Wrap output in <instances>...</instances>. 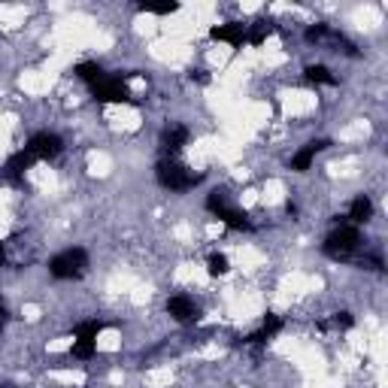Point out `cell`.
Segmentation results:
<instances>
[{"mask_svg": "<svg viewBox=\"0 0 388 388\" xmlns=\"http://www.w3.org/2000/svg\"><path fill=\"white\" fill-rule=\"evenodd\" d=\"M155 176L161 182L164 188H170V192H188V188H194L201 176H197L194 170H188L185 164H179L176 158H164V161H158L155 167Z\"/></svg>", "mask_w": 388, "mask_h": 388, "instance_id": "obj_1", "label": "cell"}, {"mask_svg": "<svg viewBox=\"0 0 388 388\" xmlns=\"http://www.w3.org/2000/svg\"><path fill=\"white\" fill-rule=\"evenodd\" d=\"M85 267H88V252L82 246H70L49 258V273L55 279H76L85 273Z\"/></svg>", "mask_w": 388, "mask_h": 388, "instance_id": "obj_2", "label": "cell"}, {"mask_svg": "<svg viewBox=\"0 0 388 388\" xmlns=\"http://www.w3.org/2000/svg\"><path fill=\"white\" fill-rule=\"evenodd\" d=\"M361 246V234L355 225H340L337 231L325 240V255L334 258V261H349Z\"/></svg>", "mask_w": 388, "mask_h": 388, "instance_id": "obj_3", "label": "cell"}, {"mask_svg": "<svg viewBox=\"0 0 388 388\" xmlns=\"http://www.w3.org/2000/svg\"><path fill=\"white\" fill-rule=\"evenodd\" d=\"M106 328L103 322L91 318V322L76 325V340H73V358H91L97 349V334Z\"/></svg>", "mask_w": 388, "mask_h": 388, "instance_id": "obj_4", "label": "cell"}, {"mask_svg": "<svg viewBox=\"0 0 388 388\" xmlns=\"http://www.w3.org/2000/svg\"><path fill=\"white\" fill-rule=\"evenodd\" d=\"M25 149L37 158V161H49V158H58L61 152H64V140H61L55 131H40V134L30 136Z\"/></svg>", "mask_w": 388, "mask_h": 388, "instance_id": "obj_5", "label": "cell"}, {"mask_svg": "<svg viewBox=\"0 0 388 388\" xmlns=\"http://www.w3.org/2000/svg\"><path fill=\"white\" fill-rule=\"evenodd\" d=\"M91 91H94V97L97 101H103V103H131L134 101L127 85L121 82V76H103V79L97 82Z\"/></svg>", "mask_w": 388, "mask_h": 388, "instance_id": "obj_6", "label": "cell"}, {"mask_svg": "<svg viewBox=\"0 0 388 388\" xmlns=\"http://www.w3.org/2000/svg\"><path fill=\"white\" fill-rule=\"evenodd\" d=\"M167 313L179 325H194L197 318H201V309H197V303L188 298V294H173V298L167 300Z\"/></svg>", "mask_w": 388, "mask_h": 388, "instance_id": "obj_7", "label": "cell"}, {"mask_svg": "<svg viewBox=\"0 0 388 388\" xmlns=\"http://www.w3.org/2000/svg\"><path fill=\"white\" fill-rule=\"evenodd\" d=\"M212 216L218 218L222 225H227L231 231H252V222H249V216L243 210H237L231 201L225 203V207H218V210H212Z\"/></svg>", "mask_w": 388, "mask_h": 388, "instance_id": "obj_8", "label": "cell"}, {"mask_svg": "<svg viewBox=\"0 0 388 388\" xmlns=\"http://www.w3.org/2000/svg\"><path fill=\"white\" fill-rule=\"evenodd\" d=\"M331 143L328 140H313V143H307V146H303L298 155L292 158V161H288V167H292L294 173H303V170H309V167H313V161H316V155L322 149H328Z\"/></svg>", "mask_w": 388, "mask_h": 388, "instance_id": "obj_9", "label": "cell"}, {"mask_svg": "<svg viewBox=\"0 0 388 388\" xmlns=\"http://www.w3.org/2000/svg\"><path fill=\"white\" fill-rule=\"evenodd\" d=\"M188 143V127H182V125H173V127H167L164 136H161V149L167 152L170 158H176L182 146Z\"/></svg>", "mask_w": 388, "mask_h": 388, "instance_id": "obj_10", "label": "cell"}, {"mask_svg": "<svg viewBox=\"0 0 388 388\" xmlns=\"http://www.w3.org/2000/svg\"><path fill=\"white\" fill-rule=\"evenodd\" d=\"M212 40H225L231 45H243L246 43V25H240V21H231V25H218L210 30Z\"/></svg>", "mask_w": 388, "mask_h": 388, "instance_id": "obj_11", "label": "cell"}, {"mask_svg": "<svg viewBox=\"0 0 388 388\" xmlns=\"http://www.w3.org/2000/svg\"><path fill=\"white\" fill-rule=\"evenodd\" d=\"M34 161H37V158L30 155L28 149H19L15 155H10V161H6V173H10L12 179H21L30 167H34Z\"/></svg>", "mask_w": 388, "mask_h": 388, "instance_id": "obj_12", "label": "cell"}, {"mask_svg": "<svg viewBox=\"0 0 388 388\" xmlns=\"http://www.w3.org/2000/svg\"><path fill=\"white\" fill-rule=\"evenodd\" d=\"M374 216V203H370V197L367 194H361V197H355L352 203H349V225H364L367 218Z\"/></svg>", "mask_w": 388, "mask_h": 388, "instance_id": "obj_13", "label": "cell"}, {"mask_svg": "<svg viewBox=\"0 0 388 388\" xmlns=\"http://www.w3.org/2000/svg\"><path fill=\"white\" fill-rule=\"evenodd\" d=\"M279 331H283V318H279V316H267V318L261 322V328H258V331L252 334V337H249V343L261 346V343H267L270 337H276Z\"/></svg>", "mask_w": 388, "mask_h": 388, "instance_id": "obj_14", "label": "cell"}, {"mask_svg": "<svg viewBox=\"0 0 388 388\" xmlns=\"http://www.w3.org/2000/svg\"><path fill=\"white\" fill-rule=\"evenodd\" d=\"M73 73H76V79L88 82L91 88H94L97 82H101L103 76H106V73H103V67H101V64H94V61H82V64H76V67H73Z\"/></svg>", "mask_w": 388, "mask_h": 388, "instance_id": "obj_15", "label": "cell"}, {"mask_svg": "<svg viewBox=\"0 0 388 388\" xmlns=\"http://www.w3.org/2000/svg\"><path fill=\"white\" fill-rule=\"evenodd\" d=\"M303 73H307V82H313V85H337V76L325 64H309Z\"/></svg>", "mask_w": 388, "mask_h": 388, "instance_id": "obj_16", "label": "cell"}, {"mask_svg": "<svg viewBox=\"0 0 388 388\" xmlns=\"http://www.w3.org/2000/svg\"><path fill=\"white\" fill-rule=\"evenodd\" d=\"M270 34H273L270 21H255V25H246V43H252V45H261Z\"/></svg>", "mask_w": 388, "mask_h": 388, "instance_id": "obj_17", "label": "cell"}, {"mask_svg": "<svg viewBox=\"0 0 388 388\" xmlns=\"http://www.w3.org/2000/svg\"><path fill=\"white\" fill-rule=\"evenodd\" d=\"M207 270H210V276H225V273L231 270V261H227V255H222V252H212L207 258Z\"/></svg>", "mask_w": 388, "mask_h": 388, "instance_id": "obj_18", "label": "cell"}, {"mask_svg": "<svg viewBox=\"0 0 388 388\" xmlns=\"http://www.w3.org/2000/svg\"><path fill=\"white\" fill-rule=\"evenodd\" d=\"M331 34H334V28H328V25H313V28H307V40L309 43H325V40H331Z\"/></svg>", "mask_w": 388, "mask_h": 388, "instance_id": "obj_19", "label": "cell"}, {"mask_svg": "<svg viewBox=\"0 0 388 388\" xmlns=\"http://www.w3.org/2000/svg\"><path fill=\"white\" fill-rule=\"evenodd\" d=\"M140 10L155 12V15H170V12H176V10H179V3H143Z\"/></svg>", "mask_w": 388, "mask_h": 388, "instance_id": "obj_20", "label": "cell"}, {"mask_svg": "<svg viewBox=\"0 0 388 388\" xmlns=\"http://www.w3.org/2000/svg\"><path fill=\"white\" fill-rule=\"evenodd\" d=\"M352 325H355V318H352V313H337V316H334L331 318V328H352Z\"/></svg>", "mask_w": 388, "mask_h": 388, "instance_id": "obj_21", "label": "cell"}, {"mask_svg": "<svg viewBox=\"0 0 388 388\" xmlns=\"http://www.w3.org/2000/svg\"><path fill=\"white\" fill-rule=\"evenodd\" d=\"M3 322H6V307H3V300H0V328H3Z\"/></svg>", "mask_w": 388, "mask_h": 388, "instance_id": "obj_22", "label": "cell"}, {"mask_svg": "<svg viewBox=\"0 0 388 388\" xmlns=\"http://www.w3.org/2000/svg\"><path fill=\"white\" fill-rule=\"evenodd\" d=\"M6 261V249H3V243H0V264Z\"/></svg>", "mask_w": 388, "mask_h": 388, "instance_id": "obj_23", "label": "cell"}]
</instances>
